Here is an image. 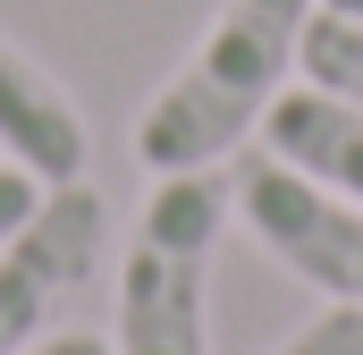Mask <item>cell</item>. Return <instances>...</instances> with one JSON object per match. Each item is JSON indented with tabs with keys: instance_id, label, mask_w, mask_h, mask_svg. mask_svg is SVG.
<instances>
[{
	"instance_id": "1",
	"label": "cell",
	"mask_w": 363,
	"mask_h": 355,
	"mask_svg": "<svg viewBox=\"0 0 363 355\" xmlns=\"http://www.w3.org/2000/svg\"><path fill=\"white\" fill-rule=\"evenodd\" d=\"M313 9L321 0H220L203 43L169 68V85L135 110V161L152 178L220 170L245 136H262L271 102L296 85Z\"/></svg>"
},
{
	"instance_id": "2",
	"label": "cell",
	"mask_w": 363,
	"mask_h": 355,
	"mask_svg": "<svg viewBox=\"0 0 363 355\" xmlns=\"http://www.w3.org/2000/svg\"><path fill=\"white\" fill-rule=\"evenodd\" d=\"M228 178L169 170L152 178L110 296V355H211V254L228 237Z\"/></svg>"
},
{
	"instance_id": "3",
	"label": "cell",
	"mask_w": 363,
	"mask_h": 355,
	"mask_svg": "<svg viewBox=\"0 0 363 355\" xmlns=\"http://www.w3.org/2000/svg\"><path fill=\"white\" fill-rule=\"evenodd\" d=\"M228 212L321 305H363V203H347V195L313 186L304 170H287L279 153H262L228 178Z\"/></svg>"
},
{
	"instance_id": "4",
	"label": "cell",
	"mask_w": 363,
	"mask_h": 355,
	"mask_svg": "<svg viewBox=\"0 0 363 355\" xmlns=\"http://www.w3.org/2000/svg\"><path fill=\"white\" fill-rule=\"evenodd\" d=\"M101 254H110V195L93 178L43 186L34 220L0 246V355L51 339L60 313L93 288Z\"/></svg>"
},
{
	"instance_id": "5",
	"label": "cell",
	"mask_w": 363,
	"mask_h": 355,
	"mask_svg": "<svg viewBox=\"0 0 363 355\" xmlns=\"http://www.w3.org/2000/svg\"><path fill=\"white\" fill-rule=\"evenodd\" d=\"M0 161L34 170L43 186H68V178H85V161H93V136H85L77 93L60 85L26 43H9V34H0Z\"/></svg>"
},
{
	"instance_id": "6",
	"label": "cell",
	"mask_w": 363,
	"mask_h": 355,
	"mask_svg": "<svg viewBox=\"0 0 363 355\" xmlns=\"http://www.w3.org/2000/svg\"><path fill=\"white\" fill-rule=\"evenodd\" d=\"M262 153H279L287 170H304L313 186L363 203V110L355 102H338V93L296 77L271 102V119H262Z\"/></svg>"
},
{
	"instance_id": "7",
	"label": "cell",
	"mask_w": 363,
	"mask_h": 355,
	"mask_svg": "<svg viewBox=\"0 0 363 355\" xmlns=\"http://www.w3.org/2000/svg\"><path fill=\"white\" fill-rule=\"evenodd\" d=\"M296 77H304V85H321V93H338V102H355V110H363V26H355V17H338V9H313Z\"/></svg>"
},
{
	"instance_id": "8",
	"label": "cell",
	"mask_w": 363,
	"mask_h": 355,
	"mask_svg": "<svg viewBox=\"0 0 363 355\" xmlns=\"http://www.w3.org/2000/svg\"><path fill=\"white\" fill-rule=\"evenodd\" d=\"M279 355H363V305H321Z\"/></svg>"
},
{
	"instance_id": "9",
	"label": "cell",
	"mask_w": 363,
	"mask_h": 355,
	"mask_svg": "<svg viewBox=\"0 0 363 355\" xmlns=\"http://www.w3.org/2000/svg\"><path fill=\"white\" fill-rule=\"evenodd\" d=\"M34 203H43V178L34 170H17V161H0V246L34 220Z\"/></svg>"
},
{
	"instance_id": "10",
	"label": "cell",
	"mask_w": 363,
	"mask_h": 355,
	"mask_svg": "<svg viewBox=\"0 0 363 355\" xmlns=\"http://www.w3.org/2000/svg\"><path fill=\"white\" fill-rule=\"evenodd\" d=\"M17 355H110V330H51V339H34Z\"/></svg>"
},
{
	"instance_id": "11",
	"label": "cell",
	"mask_w": 363,
	"mask_h": 355,
	"mask_svg": "<svg viewBox=\"0 0 363 355\" xmlns=\"http://www.w3.org/2000/svg\"><path fill=\"white\" fill-rule=\"evenodd\" d=\"M321 9H338V17H355V26H363V0H321Z\"/></svg>"
}]
</instances>
